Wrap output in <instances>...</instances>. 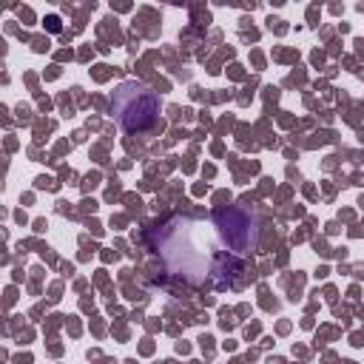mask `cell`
Here are the masks:
<instances>
[{"mask_svg":"<svg viewBox=\"0 0 364 364\" xmlns=\"http://www.w3.org/2000/svg\"><path fill=\"white\" fill-rule=\"evenodd\" d=\"M148 239L165 273L193 287H202V284L228 287L230 276L242 270V259H236L225 247L213 219L205 222V219L173 213L156 222Z\"/></svg>","mask_w":364,"mask_h":364,"instance_id":"6da1fadb","label":"cell"},{"mask_svg":"<svg viewBox=\"0 0 364 364\" xmlns=\"http://www.w3.org/2000/svg\"><path fill=\"white\" fill-rule=\"evenodd\" d=\"M111 111L122 131H148L159 117V97L139 80H122L111 94Z\"/></svg>","mask_w":364,"mask_h":364,"instance_id":"7a4b0ae2","label":"cell"},{"mask_svg":"<svg viewBox=\"0 0 364 364\" xmlns=\"http://www.w3.org/2000/svg\"><path fill=\"white\" fill-rule=\"evenodd\" d=\"M213 225L225 242V247L236 256V259H247L256 245H259V219L250 208L245 205H228V208H219L213 210Z\"/></svg>","mask_w":364,"mask_h":364,"instance_id":"3957f363","label":"cell"}]
</instances>
